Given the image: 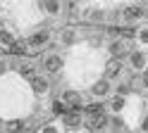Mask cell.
Instances as JSON below:
<instances>
[{
	"label": "cell",
	"mask_w": 148,
	"mask_h": 133,
	"mask_svg": "<svg viewBox=\"0 0 148 133\" xmlns=\"http://www.w3.org/2000/svg\"><path fill=\"white\" fill-rule=\"evenodd\" d=\"M119 71H122V64H119L117 60H110L108 66H105V79H112V76H117Z\"/></svg>",
	"instance_id": "8fae6325"
},
{
	"label": "cell",
	"mask_w": 148,
	"mask_h": 133,
	"mask_svg": "<svg viewBox=\"0 0 148 133\" xmlns=\"http://www.w3.org/2000/svg\"><path fill=\"white\" fill-rule=\"evenodd\" d=\"M86 114H88V117H93V114H103V105H88Z\"/></svg>",
	"instance_id": "ac0fdd59"
},
{
	"label": "cell",
	"mask_w": 148,
	"mask_h": 133,
	"mask_svg": "<svg viewBox=\"0 0 148 133\" xmlns=\"http://www.w3.org/2000/svg\"><path fill=\"white\" fill-rule=\"evenodd\" d=\"M60 0H41V10L48 14H60Z\"/></svg>",
	"instance_id": "8992f818"
},
{
	"label": "cell",
	"mask_w": 148,
	"mask_h": 133,
	"mask_svg": "<svg viewBox=\"0 0 148 133\" xmlns=\"http://www.w3.org/2000/svg\"><path fill=\"white\" fill-rule=\"evenodd\" d=\"M50 109H53V114H64V112H67V105H64L62 100H55Z\"/></svg>",
	"instance_id": "e0dca14e"
},
{
	"label": "cell",
	"mask_w": 148,
	"mask_h": 133,
	"mask_svg": "<svg viewBox=\"0 0 148 133\" xmlns=\"http://www.w3.org/2000/svg\"><path fill=\"white\" fill-rule=\"evenodd\" d=\"M0 124H3V119H0Z\"/></svg>",
	"instance_id": "83f0119b"
},
{
	"label": "cell",
	"mask_w": 148,
	"mask_h": 133,
	"mask_svg": "<svg viewBox=\"0 0 148 133\" xmlns=\"http://www.w3.org/2000/svg\"><path fill=\"white\" fill-rule=\"evenodd\" d=\"M86 19H93V22H100V19H103V12H100V10H91V12H86Z\"/></svg>",
	"instance_id": "ffe728a7"
},
{
	"label": "cell",
	"mask_w": 148,
	"mask_h": 133,
	"mask_svg": "<svg viewBox=\"0 0 148 133\" xmlns=\"http://www.w3.org/2000/svg\"><path fill=\"white\" fill-rule=\"evenodd\" d=\"M26 48H29V45H26L24 41H14V43H12L10 48H7V52L17 57V55H24V52H26Z\"/></svg>",
	"instance_id": "9a60e30c"
},
{
	"label": "cell",
	"mask_w": 148,
	"mask_h": 133,
	"mask_svg": "<svg viewBox=\"0 0 148 133\" xmlns=\"http://www.w3.org/2000/svg\"><path fill=\"white\" fill-rule=\"evenodd\" d=\"M62 124H64L67 128H77L79 124H81V114H79V112H64Z\"/></svg>",
	"instance_id": "5b68a950"
},
{
	"label": "cell",
	"mask_w": 148,
	"mask_h": 133,
	"mask_svg": "<svg viewBox=\"0 0 148 133\" xmlns=\"http://www.w3.org/2000/svg\"><path fill=\"white\" fill-rule=\"evenodd\" d=\"M119 36H122V38H134L136 36V29H119Z\"/></svg>",
	"instance_id": "44dd1931"
},
{
	"label": "cell",
	"mask_w": 148,
	"mask_h": 133,
	"mask_svg": "<svg viewBox=\"0 0 148 133\" xmlns=\"http://www.w3.org/2000/svg\"><path fill=\"white\" fill-rule=\"evenodd\" d=\"M62 102L64 105H81V95L77 90H64L62 93Z\"/></svg>",
	"instance_id": "ba28073f"
},
{
	"label": "cell",
	"mask_w": 148,
	"mask_h": 133,
	"mask_svg": "<svg viewBox=\"0 0 148 133\" xmlns=\"http://www.w3.org/2000/svg\"><path fill=\"white\" fill-rule=\"evenodd\" d=\"M43 66H45V71H48V74H58L62 69V57L60 55H48L43 60Z\"/></svg>",
	"instance_id": "7a4b0ae2"
},
{
	"label": "cell",
	"mask_w": 148,
	"mask_h": 133,
	"mask_svg": "<svg viewBox=\"0 0 148 133\" xmlns=\"http://www.w3.org/2000/svg\"><path fill=\"white\" fill-rule=\"evenodd\" d=\"M110 90V86H108V79H100L98 83H93V86H91V93H93V95H105Z\"/></svg>",
	"instance_id": "4fadbf2b"
},
{
	"label": "cell",
	"mask_w": 148,
	"mask_h": 133,
	"mask_svg": "<svg viewBox=\"0 0 148 133\" xmlns=\"http://www.w3.org/2000/svg\"><path fill=\"white\" fill-rule=\"evenodd\" d=\"M124 52H127V43H124V41H115V43H110V55L119 57V55H124Z\"/></svg>",
	"instance_id": "2e32d148"
},
{
	"label": "cell",
	"mask_w": 148,
	"mask_h": 133,
	"mask_svg": "<svg viewBox=\"0 0 148 133\" xmlns=\"http://www.w3.org/2000/svg\"><path fill=\"white\" fill-rule=\"evenodd\" d=\"M143 17H146V10L143 7H138V5L124 7V19H127V22H136V19H143Z\"/></svg>",
	"instance_id": "3957f363"
},
{
	"label": "cell",
	"mask_w": 148,
	"mask_h": 133,
	"mask_svg": "<svg viewBox=\"0 0 148 133\" xmlns=\"http://www.w3.org/2000/svg\"><path fill=\"white\" fill-rule=\"evenodd\" d=\"M122 107H124V95H117V98H112V109L119 112Z\"/></svg>",
	"instance_id": "d6986e66"
},
{
	"label": "cell",
	"mask_w": 148,
	"mask_h": 133,
	"mask_svg": "<svg viewBox=\"0 0 148 133\" xmlns=\"http://www.w3.org/2000/svg\"><path fill=\"white\" fill-rule=\"evenodd\" d=\"M141 43H148V29H143V31H141Z\"/></svg>",
	"instance_id": "603a6c76"
},
{
	"label": "cell",
	"mask_w": 148,
	"mask_h": 133,
	"mask_svg": "<svg viewBox=\"0 0 148 133\" xmlns=\"http://www.w3.org/2000/svg\"><path fill=\"white\" fill-rule=\"evenodd\" d=\"M5 128H7V133H24L26 124H24L22 119H12V121H7V124H5Z\"/></svg>",
	"instance_id": "9c48e42d"
},
{
	"label": "cell",
	"mask_w": 148,
	"mask_h": 133,
	"mask_svg": "<svg viewBox=\"0 0 148 133\" xmlns=\"http://www.w3.org/2000/svg\"><path fill=\"white\" fill-rule=\"evenodd\" d=\"M129 62H132V69H143V66H146V55L132 52V55H129Z\"/></svg>",
	"instance_id": "30bf717a"
},
{
	"label": "cell",
	"mask_w": 148,
	"mask_h": 133,
	"mask_svg": "<svg viewBox=\"0 0 148 133\" xmlns=\"http://www.w3.org/2000/svg\"><path fill=\"white\" fill-rule=\"evenodd\" d=\"M141 128H143V131H146V133H148V117H146V119H143V126H141Z\"/></svg>",
	"instance_id": "484cf974"
},
{
	"label": "cell",
	"mask_w": 148,
	"mask_h": 133,
	"mask_svg": "<svg viewBox=\"0 0 148 133\" xmlns=\"http://www.w3.org/2000/svg\"><path fill=\"white\" fill-rule=\"evenodd\" d=\"M48 41H50V33L48 31H36V33H31L29 38H26V45H29L31 50H41Z\"/></svg>",
	"instance_id": "6da1fadb"
},
{
	"label": "cell",
	"mask_w": 148,
	"mask_h": 133,
	"mask_svg": "<svg viewBox=\"0 0 148 133\" xmlns=\"http://www.w3.org/2000/svg\"><path fill=\"white\" fill-rule=\"evenodd\" d=\"M31 88H34L36 95H43V93H48L50 83H48V79H45V76H34V79H31Z\"/></svg>",
	"instance_id": "277c9868"
},
{
	"label": "cell",
	"mask_w": 148,
	"mask_h": 133,
	"mask_svg": "<svg viewBox=\"0 0 148 133\" xmlns=\"http://www.w3.org/2000/svg\"><path fill=\"white\" fill-rule=\"evenodd\" d=\"M5 69H7V62H5V60H0V74H5Z\"/></svg>",
	"instance_id": "cb8c5ba5"
},
{
	"label": "cell",
	"mask_w": 148,
	"mask_h": 133,
	"mask_svg": "<svg viewBox=\"0 0 148 133\" xmlns=\"http://www.w3.org/2000/svg\"><path fill=\"white\" fill-rule=\"evenodd\" d=\"M74 38H77V33H74L72 29H67V31L62 33V41H64V43H74Z\"/></svg>",
	"instance_id": "7402d4cb"
},
{
	"label": "cell",
	"mask_w": 148,
	"mask_h": 133,
	"mask_svg": "<svg viewBox=\"0 0 148 133\" xmlns=\"http://www.w3.org/2000/svg\"><path fill=\"white\" fill-rule=\"evenodd\" d=\"M41 133H58V131H55V128H53V126H45V128H43V131H41Z\"/></svg>",
	"instance_id": "d4e9b609"
},
{
	"label": "cell",
	"mask_w": 148,
	"mask_h": 133,
	"mask_svg": "<svg viewBox=\"0 0 148 133\" xmlns=\"http://www.w3.org/2000/svg\"><path fill=\"white\" fill-rule=\"evenodd\" d=\"M19 74L24 76V79H34V76H36V66L31 64V62H24V64H19Z\"/></svg>",
	"instance_id": "7c38bea8"
},
{
	"label": "cell",
	"mask_w": 148,
	"mask_h": 133,
	"mask_svg": "<svg viewBox=\"0 0 148 133\" xmlns=\"http://www.w3.org/2000/svg\"><path fill=\"white\" fill-rule=\"evenodd\" d=\"M100 133H108V131H100Z\"/></svg>",
	"instance_id": "4316f807"
},
{
	"label": "cell",
	"mask_w": 148,
	"mask_h": 133,
	"mask_svg": "<svg viewBox=\"0 0 148 133\" xmlns=\"http://www.w3.org/2000/svg\"><path fill=\"white\" fill-rule=\"evenodd\" d=\"M14 41H17V38L12 36V31H7V29H0V45H5V50H7V48H10Z\"/></svg>",
	"instance_id": "5bb4252c"
},
{
	"label": "cell",
	"mask_w": 148,
	"mask_h": 133,
	"mask_svg": "<svg viewBox=\"0 0 148 133\" xmlns=\"http://www.w3.org/2000/svg\"><path fill=\"white\" fill-rule=\"evenodd\" d=\"M105 124H108L105 112H103V114H93V117L88 119V126H91V128H96V131H103V128H105Z\"/></svg>",
	"instance_id": "52a82bcc"
}]
</instances>
